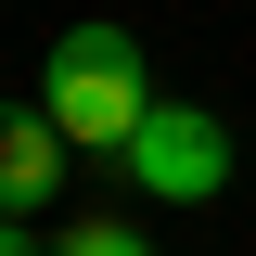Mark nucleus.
<instances>
[{"instance_id":"nucleus-1","label":"nucleus","mask_w":256,"mask_h":256,"mask_svg":"<svg viewBox=\"0 0 256 256\" xmlns=\"http://www.w3.org/2000/svg\"><path fill=\"white\" fill-rule=\"evenodd\" d=\"M38 116L64 128V154H128L154 90H141V38L128 26H64L52 38V77H38Z\"/></svg>"},{"instance_id":"nucleus-2","label":"nucleus","mask_w":256,"mask_h":256,"mask_svg":"<svg viewBox=\"0 0 256 256\" xmlns=\"http://www.w3.org/2000/svg\"><path fill=\"white\" fill-rule=\"evenodd\" d=\"M116 166H128L141 192H166V205H205V192H230V128L205 116V102H154Z\"/></svg>"},{"instance_id":"nucleus-3","label":"nucleus","mask_w":256,"mask_h":256,"mask_svg":"<svg viewBox=\"0 0 256 256\" xmlns=\"http://www.w3.org/2000/svg\"><path fill=\"white\" fill-rule=\"evenodd\" d=\"M52 192H64V128L26 102V116H0V218H38Z\"/></svg>"},{"instance_id":"nucleus-4","label":"nucleus","mask_w":256,"mask_h":256,"mask_svg":"<svg viewBox=\"0 0 256 256\" xmlns=\"http://www.w3.org/2000/svg\"><path fill=\"white\" fill-rule=\"evenodd\" d=\"M52 256H154V244H141L128 218H77V230H52Z\"/></svg>"},{"instance_id":"nucleus-5","label":"nucleus","mask_w":256,"mask_h":256,"mask_svg":"<svg viewBox=\"0 0 256 256\" xmlns=\"http://www.w3.org/2000/svg\"><path fill=\"white\" fill-rule=\"evenodd\" d=\"M0 256H52V244H38V230H26V218H0Z\"/></svg>"}]
</instances>
